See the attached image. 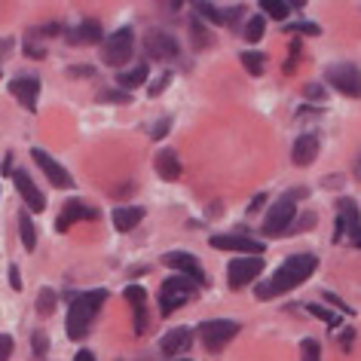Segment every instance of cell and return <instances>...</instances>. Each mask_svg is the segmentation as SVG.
Wrapping results in <instances>:
<instances>
[{
	"label": "cell",
	"mask_w": 361,
	"mask_h": 361,
	"mask_svg": "<svg viewBox=\"0 0 361 361\" xmlns=\"http://www.w3.org/2000/svg\"><path fill=\"white\" fill-rule=\"evenodd\" d=\"M300 361H322V346H319V340H312V337H306L300 343Z\"/></svg>",
	"instance_id": "cell-29"
},
{
	"label": "cell",
	"mask_w": 361,
	"mask_h": 361,
	"mask_svg": "<svg viewBox=\"0 0 361 361\" xmlns=\"http://www.w3.org/2000/svg\"><path fill=\"white\" fill-rule=\"evenodd\" d=\"M169 83H171V74H159L157 80H153V86L147 89V92H150L153 98H157V95H159V92H162V89H166Z\"/></svg>",
	"instance_id": "cell-37"
},
{
	"label": "cell",
	"mask_w": 361,
	"mask_h": 361,
	"mask_svg": "<svg viewBox=\"0 0 361 361\" xmlns=\"http://www.w3.org/2000/svg\"><path fill=\"white\" fill-rule=\"evenodd\" d=\"M166 264L171 269H180L184 276H190L193 285H205V269L200 267V260H196L193 255H187V251H171V255H166Z\"/></svg>",
	"instance_id": "cell-14"
},
{
	"label": "cell",
	"mask_w": 361,
	"mask_h": 361,
	"mask_svg": "<svg viewBox=\"0 0 361 361\" xmlns=\"http://www.w3.org/2000/svg\"><path fill=\"white\" fill-rule=\"evenodd\" d=\"M306 227H315V214H312V212H306L300 221L291 224V227H288V233H303Z\"/></svg>",
	"instance_id": "cell-36"
},
{
	"label": "cell",
	"mask_w": 361,
	"mask_h": 361,
	"mask_svg": "<svg viewBox=\"0 0 361 361\" xmlns=\"http://www.w3.org/2000/svg\"><path fill=\"white\" fill-rule=\"evenodd\" d=\"M190 31H193V43H196V47H200V49L209 47V34H205V28H202V25L196 22V19L190 22Z\"/></svg>",
	"instance_id": "cell-35"
},
{
	"label": "cell",
	"mask_w": 361,
	"mask_h": 361,
	"mask_svg": "<svg viewBox=\"0 0 361 361\" xmlns=\"http://www.w3.org/2000/svg\"><path fill=\"white\" fill-rule=\"evenodd\" d=\"M200 294V285H193L190 279H166V285H162V291H159V310L162 315H171V312H178L184 303H190L193 297Z\"/></svg>",
	"instance_id": "cell-4"
},
{
	"label": "cell",
	"mask_w": 361,
	"mask_h": 361,
	"mask_svg": "<svg viewBox=\"0 0 361 361\" xmlns=\"http://www.w3.org/2000/svg\"><path fill=\"white\" fill-rule=\"evenodd\" d=\"M239 61H242V68H245L251 77H257V74H264L267 56H260V52H242V56H239Z\"/></svg>",
	"instance_id": "cell-25"
},
{
	"label": "cell",
	"mask_w": 361,
	"mask_h": 361,
	"mask_svg": "<svg viewBox=\"0 0 361 361\" xmlns=\"http://www.w3.org/2000/svg\"><path fill=\"white\" fill-rule=\"evenodd\" d=\"M285 34H312L315 37V34H322V28L319 25H312V22H294V25H288L285 28Z\"/></svg>",
	"instance_id": "cell-32"
},
{
	"label": "cell",
	"mask_w": 361,
	"mask_h": 361,
	"mask_svg": "<svg viewBox=\"0 0 361 361\" xmlns=\"http://www.w3.org/2000/svg\"><path fill=\"white\" fill-rule=\"evenodd\" d=\"M68 74H71V77H92L95 71H92V68H71Z\"/></svg>",
	"instance_id": "cell-45"
},
{
	"label": "cell",
	"mask_w": 361,
	"mask_h": 361,
	"mask_svg": "<svg viewBox=\"0 0 361 361\" xmlns=\"http://www.w3.org/2000/svg\"><path fill=\"white\" fill-rule=\"evenodd\" d=\"M132 52H135V31L132 28H120L116 34L102 40V59H104V65H111V68L126 65V61L132 59Z\"/></svg>",
	"instance_id": "cell-5"
},
{
	"label": "cell",
	"mask_w": 361,
	"mask_h": 361,
	"mask_svg": "<svg viewBox=\"0 0 361 361\" xmlns=\"http://www.w3.org/2000/svg\"><path fill=\"white\" fill-rule=\"evenodd\" d=\"M169 126H171V120H169V116H166V120H159V123H157V129H153L150 135H153V138H157V141H159V138H162V135H166V132H169Z\"/></svg>",
	"instance_id": "cell-41"
},
{
	"label": "cell",
	"mask_w": 361,
	"mask_h": 361,
	"mask_svg": "<svg viewBox=\"0 0 361 361\" xmlns=\"http://www.w3.org/2000/svg\"><path fill=\"white\" fill-rule=\"evenodd\" d=\"M19 236H22V245L28 251L37 248V227H34L28 212H19Z\"/></svg>",
	"instance_id": "cell-23"
},
{
	"label": "cell",
	"mask_w": 361,
	"mask_h": 361,
	"mask_svg": "<svg viewBox=\"0 0 361 361\" xmlns=\"http://www.w3.org/2000/svg\"><path fill=\"white\" fill-rule=\"evenodd\" d=\"M13 180H16V190L22 193V200H25V205H28V212H43L47 209V196L40 193V187L31 180V175L28 171H13Z\"/></svg>",
	"instance_id": "cell-12"
},
{
	"label": "cell",
	"mask_w": 361,
	"mask_h": 361,
	"mask_svg": "<svg viewBox=\"0 0 361 361\" xmlns=\"http://www.w3.org/2000/svg\"><path fill=\"white\" fill-rule=\"evenodd\" d=\"M178 361H187V358H178Z\"/></svg>",
	"instance_id": "cell-50"
},
{
	"label": "cell",
	"mask_w": 361,
	"mask_h": 361,
	"mask_svg": "<svg viewBox=\"0 0 361 361\" xmlns=\"http://www.w3.org/2000/svg\"><path fill=\"white\" fill-rule=\"evenodd\" d=\"M355 178L361 180V153H358V159H355Z\"/></svg>",
	"instance_id": "cell-48"
},
{
	"label": "cell",
	"mask_w": 361,
	"mask_h": 361,
	"mask_svg": "<svg viewBox=\"0 0 361 361\" xmlns=\"http://www.w3.org/2000/svg\"><path fill=\"white\" fill-rule=\"evenodd\" d=\"M10 285L16 288V291H22V273H19V267H10Z\"/></svg>",
	"instance_id": "cell-40"
},
{
	"label": "cell",
	"mask_w": 361,
	"mask_h": 361,
	"mask_svg": "<svg viewBox=\"0 0 361 361\" xmlns=\"http://www.w3.org/2000/svg\"><path fill=\"white\" fill-rule=\"evenodd\" d=\"M212 248H221V251H239V255H248V257H260L264 255V245L248 236H239V233H224V236H212L209 239Z\"/></svg>",
	"instance_id": "cell-10"
},
{
	"label": "cell",
	"mask_w": 361,
	"mask_h": 361,
	"mask_svg": "<svg viewBox=\"0 0 361 361\" xmlns=\"http://www.w3.org/2000/svg\"><path fill=\"white\" fill-rule=\"evenodd\" d=\"M306 190H291V193H285L282 200H279L273 209L267 212V218H264V233L267 236H282V233H288V227H291V221H294V214H297V205L294 200H300Z\"/></svg>",
	"instance_id": "cell-3"
},
{
	"label": "cell",
	"mask_w": 361,
	"mask_h": 361,
	"mask_svg": "<svg viewBox=\"0 0 361 361\" xmlns=\"http://www.w3.org/2000/svg\"><path fill=\"white\" fill-rule=\"evenodd\" d=\"M315 157H319V138H315V135H300V138L294 141V150H291L294 166H310Z\"/></svg>",
	"instance_id": "cell-18"
},
{
	"label": "cell",
	"mask_w": 361,
	"mask_h": 361,
	"mask_svg": "<svg viewBox=\"0 0 361 361\" xmlns=\"http://www.w3.org/2000/svg\"><path fill=\"white\" fill-rule=\"evenodd\" d=\"M315 267H319V257H315V255H294V257H288L285 264L276 269V276L269 279V282H260L255 288V294L260 297V300H269V297H276L282 291H291V288L303 285L306 279L312 276Z\"/></svg>",
	"instance_id": "cell-1"
},
{
	"label": "cell",
	"mask_w": 361,
	"mask_h": 361,
	"mask_svg": "<svg viewBox=\"0 0 361 361\" xmlns=\"http://www.w3.org/2000/svg\"><path fill=\"white\" fill-rule=\"evenodd\" d=\"M306 310H310V312L315 315V319H322V322H328V324H331V331H334V334H337V331H340V315H337V312H331V310H324V306H319V303H310V306H306Z\"/></svg>",
	"instance_id": "cell-27"
},
{
	"label": "cell",
	"mask_w": 361,
	"mask_h": 361,
	"mask_svg": "<svg viewBox=\"0 0 361 361\" xmlns=\"http://www.w3.org/2000/svg\"><path fill=\"white\" fill-rule=\"evenodd\" d=\"M56 31H61V25H43V28H37L34 34H37V37H43V34H47V37H52Z\"/></svg>",
	"instance_id": "cell-43"
},
{
	"label": "cell",
	"mask_w": 361,
	"mask_h": 361,
	"mask_svg": "<svg viewBox=\"0 0 361 361\" xmlns=\"http://www.w3.org/2000/svg\"><path fill=\"white\" fill-rule=\"evenodd\" d=\"M74 361H95V355H92L89 349H83V352H77V358H74Z\"/></svg>",
	"instance_id": "cell-47"
},
{
	"label": "cell",
	"mask_w": 361,
	"mask_h": 361,
	"mask_svg": "<svg viewBox=\"0 0 361 361\" xmlns=\"http://www.w3.org/2000/svg\"><path fill=\"white\" fill-rule=\"evenodd\" d=\"M242 324L239 322H230V319H212V322H202L200 324V337L209 349H224L227 343L236 337Z\"/></svg>",
	"instance_id": "cell-7"
},
{
	"label": "cell",
	"mask_w": 361,
	"mask_h": 361,
	"mask_svg": "<svg viewBox=\"0 0 361 361\" xmlns=\"http://www.w3.org/2000/svg\"><path fill=\"white\" fill-rule=\"evenodd\" d=\"M324 300H331V303H334V306H337V310H340V312H346V315H352V306H346V303H343V300H340V297H337V294L324 291Z\"/></svg>",
	"instance_id": "cell-39"
},
{
	"label": "cell",
	"mask_w": 361,
	"mask_h": 361,
	"mask_svg": "<svg viewBox=\"0 0 361 361\" xmlns=\"http://www.w3.org/2000/svg\"><path fill=\"white\" fill-rule=\"evenodd\" d=\"M260 10H264L269 19H288L291 4H288V0H260Z\"/></svg>",
	"instance_id": "cell-24"
},
{
	"label": "cell",
	"mask_w": 361,
	"mask_h": 361,
	"mask_svg": "<svg viewBox=\"0 0 361 361\" xmlns=\"http://www.w3.org/2000/svg\"><path fill=\"white\" fill-rule=\"evenodd\" d=\"M141 218H144L141 205H116V209H114V227L120 230V233L135 230L141 224Z\"/></svg>",
	"instance_id": "cell-19"
},
{
	"label": "cell",
	"mask_w": 361,
	"mask_h": 361,
	"mask_svg": "<svg viewBox=\"0 0 361 361\" xmlns=\"http://www.w3.org/2000/svg\"><path fill=\"white\" fill-rule=\"evenodd\" d=\"M264 34H267V19H264V16H251L248 25H245V40L248 43H257Z\"/></svg>",
	"instance_id": "cell-26"
},
{
	"label": "cell",
	"mask_w": 361,
	"mask_h": 361,
	"mask_svg": "<svg viewBox=\"0 0 361 361\" xmlns=\"http://www.w3.org/2000/svg\"><path fill=\"white\" fill-rule=\"evenodd\" d=\"M150 68L147 65H135L132 71H126V74H116V86L123 89V92H129V89H138L144 80H147Z\"/></svg>",
	"instance_id": "cell-22"
},
{
	"label": "cell",
	"mask_w": 361,
	"mask_h": 361,
	"mask_svg": "<svg viewBox=\"0 0 361 361\" xmlns=\"http://www.w3.org/2000/svg\"><path fill=\"white\" fill-rule=\"evenodd\" d=\"M260 269H264V257H236V260H230V267H227L230 288L233 291H239V288L251 285L260 276Z\"/></svg>",
	"instance_id": "cell-8"
},
{
	"label": "cell",
	"mask_w": 361,
	"mask_h": 361,
	"mask_svg": "<svg viewBox=\"0 0 361 361\" xmlns=\"http://www.w3.org/2000/svg\"><path fill=\"white\" fill-rule=\"evenodd\" d=\"M324 83H331L337 92L349 95V98H361V68L352 61H340L324 71Z\"/></svg>",
	"instance_id": "cell-6"
},
{
	"label": "cell",
	"mask_w": 361,
	"mask_h": 361,
	"mask_svg": "<svg viewBox=\"0 0 361 361\" xmlns=\"http://www.w3.org/2000/svg\"><path fill=\"white\" fill-rule=\"evenodd\" d=\"M31 346H34V355H43V352L49 349V337H47V334H43V331H34Z\"/></svg>",
	"instance_id": "cell-34"
},
{
	"label": "cell",
	"mask_w": 361,
	"mask_h": 361,
	"mask_svg": "<svg viewBox=\"0 0 361 361\" xmlns=\"http://www.w3.org/2000/svg\"><path fill=\"white\" fill-rule=\"evenodd\" d=\"M37 312L40 315H52V312H56V291H52V288H43V291L37 294Z\"/></svg>",
	"instance_id": "cell-28"
},
{
	"label": "cell",
	"mask_w": 361,
	"mask_h": 361,
	"mask_svg": "<svg viewBox=\"0 0 361 361\" xmlns=\"http://www.w3.org/2000/svg\"><path fill=\"white\" fill-rule=\"evenodd\" d=\"M337 218H343V224H346V230L352 233V236L361 230V214H358V205L352 200H340L337 202Z\"/></svg>",
	"instance_id": "cell-21"
},
{
	"label": "cell",
	"mask_w": 361,
	"mask_h": 361,
	"mask_svg": "<svg viewBox=\"0 0 361 361\" xmlns=\"http://www.w3.org/2000/svg\"><path fill=\"white\" fill-rule=\"evenodd\" d=\"M264 202H267V193H264V196H255V202L248 205V212H251V214H255V212H260V205H264Z\"/></svg>",
	"instance_id": "cell-46"
},
{
	"label": "cell",
	"mask_w": 361,
	"mask_h": 361,
	"mask_svg": "<svg viewBox=\"0 0 361 361\" xmlns=\"http://www.w3.org/2000/svg\"><path fill=\"white\" fill-rule=\"evenodd\" d=\"M31 157H34V162H37V166L43 169V175L52 180V187H74V178L68 175V169L61 166V162L52 159L43 147H34V150H31Z\"/></svg>",
	"instance_id": "cell-11"
},
{
	"label": "cell",
	"mask_w": 361,
	"mask_h": 361,
	"mask_svg": "<svg viewBox=\"0 0 361 361\" xmlns=\"http://www.w3.org/2000/svg\"><path fill=\"white\" fill-rule=\"evenodd\" d=\"M352 245H355V248H361V230L355 233V236H352Z\"/></svg>",
	"instance_id": "cell-49"
},
{
	"label": "cell",
	"mask_w": 361,
	"mask_h": 361,
	"mask_svg": "<svg viewBox=\"0 0 361 361\" xmlns=\"http://www.w3.org/2000/svg\"><path fill=\"white\" fill-rule=\"evenodd\" d=\"M190 343H193V334L187 328H171L159 340V349H162V355H180V352L190 349Z\"/></svg>",
	"instance_id": "cell-17"
},
{
	"label": "cell",
	"mask_w": 361,
	"mask_h": 361,
	"mask_svg": "<svg viewBox=\"0 0 361 361\" xmlns=\"http://www.w3.org/2000/svg\"><path fill=\"white\" fill-rule=\"evenodd\" d=\"M102 40H104V31L92 19L80 22L74 31H68V43H74V47H89V43H102Z\"/></svg>",
	"instance_id": "cell-16"
},
{
	"label": "cell",
	"mask_w": 361,
	"mask_h": 361,
	"mask_svg": "<svg viewBox=\"0 0 361 361\" xmlns=\"http://www.w3.org/2000/svg\"><path fill=\"white\" fill-rule=\"evenodd\" d=\"M157 171L162 180H178L180 178V162L175 157V150H159L157 153Z\"/></svg>",
	"instance_id": "cell-20"
},
{
	"label": "cell",
	"mask_w": 361,
	"mask_h": 361,
	"mask_svg": "<svg viewBox=\"0 0 361 361\" xmlns=\"http://www.w3.org/2000/svg\"><path fill=\"white\" fill-rule=\"evenodd\" d=\"M126 300H129L132 306H141V303H147V294H144V288L141 285H129V288H126Z\"/></svg>",
	"instance_id": "cell-33"
},
{
	"label": "cell",
	"mask_w": 361,
	"mask_h": 361,
	"mask_svg": "<svg viewBox=\"0 0 361 361\" xmlns=\"http://www.w3.org/2000/svg\"><path fill=\"white\" fill-rule=\"evenodd\" d=\"M95 218H98V209H92V205H86V202H80V200H71V202L65 205V212L59 214L56 230H59V233H68L77 221H95Z\"/></svg>",
	"instance_id": "cell-13"
},
{
	"label": "cell",
	"mask_w": 361,
	"mask_h": 361,
	"mask_svg": "<svg viewBox=\"0 0 361 361\" xmlns=\"http://www.w3.org/2000/svg\"><path fill=\"white\" fill-rule=\"evenodd\" d=\"M98 102H116V104H129L132 95L123 92V89H104V92H98Z\"/></svg>",
	"instance_id": "cell-30"
},
{
	"label": "cell",
	"mask_w": 361,
	"mask_h": 361,
	"mask_svg": "<svg viewBox=\"0 0 361 361\" xmlns=\"http://www.w3.org/2000/svg\"><path fill=\"white\" fill-rule=\"evenodd\" d=\"M352 337H355V331H352V328H343V334H340V343H343V349H352Z\"/></svg>",
	"instance_id": "cell-42"
},
{
	"label": "cell",
	"mask_w": 361,
	"mask_h": 361,
	"mask_svg": "<svg viewBox=\"0 0 361 361\" xmlns=\"http://www.w3.org/2000/svg\"><path fill=\"white\" fill-rule=\"evenodd\" d=\"M144 52H147L150 59H157V61H171V59H178V40L171 37V34L166 31H159V28H153L144 34Z\"/></svg>",
	"instance_id": "cell-9"
},
{
	"label": "cell",
	"mask_w": 361,
	"mask_h": 361,
	"mask_svg": "<svg viewBox=\"0 0 361 361\" xmlns=\"http://www.w3.org/2000/svg\"><path fill=\"white\" fill-rule=\"evenodd\" d=\"M13 98H19L25 111H37V95H40V80L37 77H16L10 83Z\"/></svg>",
	"instance_id": "cell-15"
},
{
	"label": "cell",
	"mask_w": 361,
	"mask_h": 361,
	"mask_svg": "<svg viewBox=\"0 0 361 361\" xmlns=\"http://www.w3.org/2000/svg\"><path fill=\"white\" fill-rule=\"evenodd\" d=\"M107 300V291H86L71 300L68 306V337L71 340H83L86 331H89V322H92V315L102 310V303Z\"/></svg>",
	"instance_id": "cell-2"
},
{
	"label": "cell",
	"mask_w": 361,
	"mask_h": 361,
	"mask_svg": "<svg viewBox=\"0 0 361 361\" xmlns=\"http://www.w3.org/2000/svg\"><path fill=\"white\" fill-rule=\"evenodd\" d=\"M196 10H200V16H205V19H212L214 25H224V10H218V6H212V4H196Z\"/></svg>",
	"instance_id": "cell-31"
},
{
	"label": "cell",
	"mask_w": 361,
	"mask_h": 361,
	"mask_svg": "<svg viewBox=\"0 0 361 361\" xmlns=\"http://www.w3.org/2000/svg\"><path fill=\"white\" fill-rule=\"evenodd\" d=\"M13 355V337H6V334H0V361H6Z\"/></svg>",
	"instance_id": "cell-38"
},
{
	"label": "cell",
	"mask_w": 361,
	"mask_h": 361,
	"mask_svg": "<svg viewBox=\"0 0 361 361\" xmlns=\"http://www.w3.org/2000/svg\"><path fill=\"white\" fill-rule=\"evenodd\" d=\"M303 95H306V98H324V89H322V86H306Z\"/></svg>",
	"instance_id": "cell-44"
}]
</instances>
